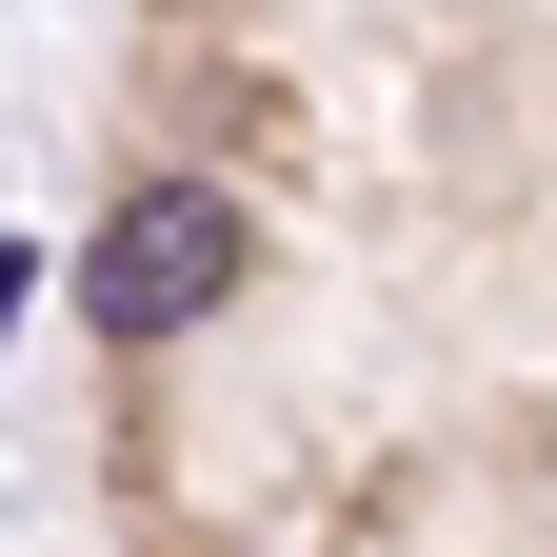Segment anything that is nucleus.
Returning a JSON list of instances; mask_svg holds the SVG:
<instances>
[{
	"mask_svg": "<svg viewBox=\"0 0 557 557\" xmlns=\"http://www.w3.org/2000/svg\"><path fill=\"white\" fill-rule=\"evenodd\" d=\"M239 259H259V220L220 180H139L120 220H100V259H81V299H100V338H199L239 299Z\"/></svg>",
	"mask_w": 557,
	"mask_h": 557,
	"instance_id": "1",
	"label": "nucleus"
}]
</instances>
